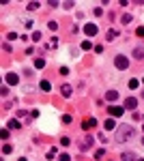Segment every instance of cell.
<instances>
[{
  "label": "cell",
  "mask_w": 144,
  "mask_h": 161,
  "mask_svg": "<svg viewBox=\"0 0 144 161\" xmlns=\"http://www.w3.org/2000/svg\"><path fill=\"white\" fill-rule=\"evenodd\" d=\"M133 137V127H118L116 129V140L118 142H127V140H131Z\"/></svg>",
  "instance_id": "obj_1"
},
{
  "label": "cell",
  "mask_w": 144,
  "mask_h": 161,
  "mask_svg": "<svg viewBox=\"0 0 144 161\" xmlns=\"http://www.w3.org/2000/svg\"><path fill=\"white\" fill-rule=\"evenodd\" d=\"M114 65H116V69L125 71V69H129V58H127V56H123V54H118V56L114 58Z\"/></svg>",
  "instance_id": "obj_2"
},
{
  "label": "cell",
  "mask_w": 144,
  "mask_h": 161,
  "mask_svg": "<svg viewBox=\"0 0 144 161\" xmlns=\"http://www.w3.org/2000/svg\"><path fill=\"white\" fill-rule=\"evenodd\" d=\"M107 112H110L112 116H123L125 107H120V105H110V107H107Z\"/></svg>",
  "instance_id": "obj_3"
},
{
  "label": "cell",
  "mask_w": 144,
  "mask_h": 161,
  "mask_svg": "<svg viewBox=\"0 0 144 161\" xmlns=\"http://www.w3.org/2000/svg\"><path fill=\"white\" fill-rule=\"evenodd\" d=\"M84 32H86L88 37H93V34L99 32V28H97V24H86V26H84Z\"/></svg>",
  "instance_id": "obj_4"
},
{
  "label": "cell",
  "mask_w": 144,
  "mask_h": 161,
  "mask_svg": "<svg viewBox=\"0 0 144 161\" xmlns=\"http://www.w3.org/2000/svg\"><path fill=\"white\" fill-rule=\"evenodd\" d=\"M60 92H62V97H65V99H69V97L73 95V88H71L69 84H62V86H60Z\"/></svg>",
  "instance_id": "obj_5"
},
{
  "label": "cell",
  "mask_w": 144,
  "mask_h": 161,
  "mask_svg": "<svg viewBox=\"0 0 144 161\" xmlns=\"http://www.w3.org/2000/svg\"><path fill=\"white\" fill-rule=\"evenodd\" d=\"M136 105H138V99H133V97L125 99V110H136Z\"/></svg>",
  "instance_id": "obj_6"
},
{
  "label": "cell",
  "mask_w": 144,
  "mask_h": 161,
  "mask_svg": "<svg viewBox=\"0 0 144 161\" xmlns=\"http://www.w3.org/2000/svg\"><path fill=\"white\" fill-rule=\"evenodd\" d=\"M4 79H7V84H9V86H15V84L20 82V77H17L15 73H7V77H4Z\"/></svg>",
  "instance_id": "obj_7"
},
{
  "label": "cell",
  "mask_w": 144,
  "mask_h": 161,
  "mask_svg": "<svg viewBox=\"0 0 144 161\" xmlns=\"http://www.w3.org/2000/svg\"><path fill=\"white\" fill-rule=\"evenodd\" d=\"M105 99L107 101H116V99H118V92H116V90H107L105 92Z\"/></svg>",
  "instance_id": "obj_8"
},
{
  "label": "cell",
  "mask_w": 144,
  "mask_h": 161,
  "mask_svg": "<svg viewBox=\"0 0 144 161\" xmlns=\"http://www.w3.org/2000/svg\"><path fill=\"white\" fill-rule=\"evenodd\" d=\"M133 58L142 60V58H144V47H136V50H133Z\"/></svg>",
  "instance_id": "obj_9"
},
{
  "label": "cell",
  "mask_w": 144,
  "mask_h": 161,
  "mask_svg": "<svg viewBox=\"0 0 144 161\" xmlns=\"http://www.w3.org/2000/svg\"><path fill=\"white\" fill-rule=\"evenodd\" d=\"M120 159H123V161H136V153H131V150H129V153H123Z\"/></svg>",
  "instance_id": "obj_10"
},
{
  "label": "cell",
  "mask_w": 144,
  "mask_h": 161,
  "mask_svg": "<svg viewBox=\"0 0 144 161\" xmlns=\"http://www.w3.org/2000/svg\"><path fill=\"white\" fill-rule=\"evenodd\" d=\"M91 144H93V137H91V135H88V137H86V140H84V142H82V146H80V148H82V150H88V148H91Z\"/></svg>",
  "instance_id": "obj_11"
},
{
  "label": "cell",
  "mask_w": 144,
  "mask_h": 161,
  "mask_svg": "<svg viewBox=\"0 0 144 161\" xmlns=\"http://www.w3.org/2000/svg\"><path fill=\"white\" fill-rule=\"evenodd\" d=\"M103 127H105L107 131H112V129H118V127H116V123H114V120H112V118H107V120H105V125H103Z\"/></svg>",
  "instance_id": "obj_12"
},
{
  "label": "cell",
  "mask_w": 144,
  "mask_h": 161,
  "mask_svg": "<svg viewBox=\"0 0 144 161\" xmlns=\"http://www.w3.org/2000/svg\"><path fill=\"white\" fill-rule=\"evenodd\" d=\"M45 67V58H37L34 60V69H43Z\"/></svg>",
  "instance_id": "obj_13"
},
{
  "label": "cell",
  "mask_w": 144,
  "mask_h": 161,
  "mask_svg": "<svg viewBox=\"0 0 144 161\" xmlns=\"http://www.w3.org/2000/svg\"><path fill=\"white\" fill-rule=\"evenodd\" d=\"M39 7H41L39 2H28V4H26V9H28V11H37Z\"/></svg>",
  "instance_id": "obj_14"
},
{
  "label": "cell",
  "mask_w": 144,
  "mask_h": 161,
  "mask_svg": "<svg viewBox=\"0 0 144 161\" xmlns=\"http://www.w3.org/2000/svg\"><path fill=\"white\" fill-rule=\"evenodd\" d=\"M7 127H9V129H20V123L13 118V120H9V123H7Z\"/></svg>",
  "instance_id": "obj_15"
},
{
  "label": "cell",
  "mask_w": 144,
  "mask_h": 161,
  "mask_svg": "<svg viewBox=\"0 0 144 161\" xmlns=\"http://www.w3.org/2000/svg\"><path fill=\"white\" fill-rule=\"evenodd\" d=\"M91 127H97V120H95V118H91V120L84 123V129H91Z\"/></svg>",
  "instance_id": "obj_16"
},
{
  "label": "cell",
  "mask_w": 144,
  "mask_h": 161,
  "mask_svg": "<svg viewBox=\"0 0 144 161\" xmlns=\"http://www.w3.org/2000/svg\"><path fill=\"white\" fill-rule=\"evenodd\" d=\"M11 153H13V146L11 144H4L2 146V155H11Z\"/></svg>",
  "instance_id": "obj_17"
},
{
  "label": "cell",
  "mask_w": 144,
  "mask_h": 161,
  "mask_svg": "<svg viewBox=\"0 0 144 161\" xmlns=\"http://www.w3.org/2000/svg\"><path fill=\"white\" fill-rule=\"evenodd\" d=\"M39 88H41V90H45V92H47V90H49V88H52V86H49V82H45V79H43V82L39 84Z\"/></svg>",
  "instance_id": "obj_18"
},
{
  "label": "cell",
  "mask_w": 144,
  "mask_h": 161,
  "mask_svg": "<svg viewBox=\"0 0 144 161\" xmlns=\"http://www.w3.org/2000/svg\"><path fill=\"white\" fill-rule=\"evenodd\" d=\"M82 50H86V52L93 50V43H91V41H82Z\"/></svg>",
  "instance_id": "obj_19"
},
{
  "label": "cell",
  "mask_w": 144,
  "mask_h": 161,
  "mask_svg": "<svg viewBox=\"0 0 144 161\" xmlns=\"http://www.w3.org/2000/svg\"><path fill=\"white\" fill-rule=\"evenodd\" d=\"M138 84H140L138 79H129V88H131V90H133V88H138Z\"/></svg>",
  "instance_id": "obj_20"
},
{
  "label": "cell",
  "mask_w": 144,
  "mask_h": 161,
  "mask_svg": "<svg viewBox=\"0 0 144 161\" xmlns=\"http://www.w3.org/2000/svg\"><path fill=\"white\" fill-rule=\"evenodd\" d=\"M131 22H133L131 15H123V24H131Z\"/></svg>",
  "instance_id": "obj_21"
},
{
  "label": "cell",
  "mask_w": 144,
  "mask_h": 161,
  "mask_svg": "<svg viewBox=\"0 0 144 161\" xmlns=\"http://www.w3.org/2000/svg\"><path fill=\"white\" fill-rule=\"evenodd\" d=\"M69 144H71L69 137H60V146H69Z\"/></svg>",
  "instance_id": "obj_22"
},
{
  "label": "cell",
  "mask_w": 144,
  "mask_h": 161,
  "mask_svg": "<svg viewBox=\"0 0 144 161\" xmlns=\"http://www.w3.org/2000/svg\"><path fill=\"white\" fill-rule=\"evenodd\" d=\"M114 37H116V30H107V41H112Z\"/></svg>",
  "instance_id": "obj_23"
},
{
  "label": "cell",
  "mask_w": 144,
  "mask_h": 161,
  "mask_svg": "<svg viewBox=\"0 0 144 161\" xmlns=\"http://www.w3.org/2000/svg\"><path fill=\"white\" fill-rule=\"evenodd\" d=\"M0 95L7 97V95H9V86H2V88H0Z\"/></svg>",
  "instance_id": "obj_24"
},
{
  "label": "cell",
  "mask_w": 144,
  "mask_h": 161,
  "mask_svg": "<svg viewBox=\"0 0 144 161\" xmlns=\"http://www.w3.org/2000/svg\"><path fill=\"white\" fill-rule=\"evenodd\" d=\"M103 155H105V150H103V148H99V150H97V153H95V157H97V159H101V157H103Z\"/></svg>",
  "instance_id": "obj_25"
},
{
  "label": "cell",
  "mask_w": 144,
  "mask_h": 161,
  "mask_svg": "<svg viewBox=\"0 0 144 161\" xmlns=\"http://www.w3.org/2000/svg\"><path fill=\"white\" fill-rule=\"evenodd\" d=\"M136 34H138V37H142V39H144V26H140V28L136 30Z\"/></svg>",
  "instance_id": "obj_26"
},
{
  "label": "cell",
  "mask_w": 144,
  "mask_h": 161,
  "mask_svg": "<svg viewBox=\"0 0 144 161\" xmlns=\"http://www.w3.org/2000/svg\"><path fill=\"white\" fill-rule=\"evenodd\" d=\"M62 123L69 125V123H71V116H69V114H65V116H62Z\"/></svg>",
  "instance_id": "obj_27"
},
{
  "label": "cell",
  "mask_w": 144,
  "mask_h": 161,
  "mask_svg": "<svg viewBox=\"0 0 144 161\" xmlns=\"http://www.w3.org/2000/svg\"><path fill=\"white\" fill-rule=\"evenodd\" d=\"M47 26H49V30H58V24H56V22H49Z\"/></svg>",
  "instance_id": "obj_28"
},
{
  "label": "cell",
  "mask_w": 144,
  "mask_h": 161,
  "mask_svg": "<svg viewBox=\"0 0 144 161\" xmlns=\"http://www.w3.org/2000/svg\"><path fill=\"white\" fill-rule=\"evenodd\" d=\"M54 157H56V148H52V150L47 153V159H54Z\"/></svg>",
  "instance_id": "obj_29"
},
{
  "label": "cell",
  "mask_w": 144,
  "mask_h": 161,
  "mask_svg": "<svg viewBox=\"0 0 144 161\" xmlns=\"http://www.w3.org/2000/svg\"><path fill=\"white\" fill-rule=\"evenodd\" d=\"M58 161H71V157H69V155H60V157H58Z\"/></svg>",
  "instance_id": "obj_30"
},
{
  "label": "cell",
  "mask_w": 144,
  "mask_h": 161,
  "mask_svg": "<svg viewBox=\"0 0 144 161\" xmlns=\"http://www.w3.org/2000/svg\"><path fill=\"white\" fill-rule=\"evenodd\" d=\"M0 135H2V140H7V137H9V129H2V133H0Z\"/></svg>",
  "instance_id": "obj_31"
},
{
  "label": "cell",
  "mask_w": 144,
  "mask_h": 161,
  "mask_svg": "<svg viewBox=\"0 0 144 161\" xmlns=\"http://www.w3.org/2000/svg\"><path fill=\"white\" fill-rule=\"evenodd\" d=\"M41 39V32H32V41H39Z\"/></svg>",
  "instance_id": "obj_32"
},
{
  "label": "cell",
  "mask_w": 144,
  "mask_h": 161,
  "mask_svg": "<svg viewBox=\"0 0 144 161\" xmlns=\"http://www.w3.org/2000/svg\"><path fill=\"white\" fill-rule=\"evenodd\" d=\"M142 99H144V92H142Z\"/></svg>",
  "instance_id": "obj_33"
},
{
  "label": "cell",
  "mask_w": 144,
  "mask_h": 161,
  "mask_svg": "<svg viewBox=\"0 0 144 161\" xmlns=\"http://www.w3.org/2000/svg\"><path fill=\"white\" fill-rule=\"evenodd\" d=\"M142 144H144V137H142Z\"/></svg>",
  "instance_id": "obj_34"
},
{
  "label": "cell",
  "mask_w": 144,
  "mask_h": 161,
  "mask_svg": "<svg viewBox=\"0 0 144 161\" xmlns=\"http://www.w3.org/2000/svg\"><path fill=\"white\" fill-rule=\"evenodd\" d=\"M142 84H144V77H142Z\"/></svg>",
  "instance_id": "obj_35"
}]
</instances>
